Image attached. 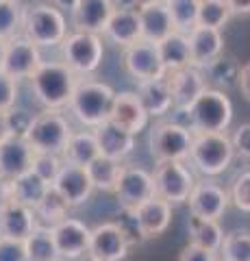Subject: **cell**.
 Segmentation results:
<instances>
[{
    "instance_id": "c3c4849f",
    "label": "cell",
    "mask_w": 250,
    "mask_h": 261,
    "mask_svg": "<svg viewBox=\"0 0 250 261\" xmlns=\"http://www.w3.org/2000/svg\"><path fill=\"white\" fill-rule=\"evenodd\" d=\"M13 202V192H11V181L9 178H0V211L9 207Z\"/></svg>"
},
{
    "instance_id": "30bf717a",
    "label": "cell",
    "mask_w": 250,
    "mask_h": 261,
    "mask_svg": "<svg viewBox=\"0 0 250 261\" xmlns=\"http://www.w3.org/2000/svg\"><path fill=\"white\" fill-rule=\"evenodd\" d=\"M124 68L137 83L165 76V68L161 63L157 44L146 42V39H137L135 44L124 48Z\"/></svg>"
},
{
    "instance_id": "f6af8a7d",
    "label": "cell",
    "mask_w": 250,
    "mask_h": 261,
    "mask_svg": "<svg viewBox=\"0 0 250 261\" xmlns=\"http://www.w3.org/2000/svg\"><path fill=\"white\" fill-rule=\"evenodd\" d=\"M0 261H26V248H24V242L0 238Z\"/></svg>"
},
{
    "instance_id": "8fae6325",
    "label": "cell",
    "mask_w": 250,
    "mask_h": 261,
    "mask_svg": "<svg viewBox=\"0 0 250 261\" xmlns=\"http://www.w3.org/2000/svg\"><path fill=\"white\" fill-rule=\"evenodd\" d=\"M39 65H42V55L31 39H26L24 35H15L7 42L5 61L0 70L7 72L11 79H31Z\"/></svg>"
},
{
    "instance_id": "4fadbf2b",
    "label": "cell",
    "mask_w": 250,
    "mask_h": 261,
    "mask_svg": "<svg viewBox=\"0 0 250 261\" xmlns=\"http://www.w3.org/2000/svg\"><path fill=\"white\" fill-rule=\"evenodd\" d=\"M189 211L191 216H198L203 220H220L224 211L229 209V192L213 181H200L193 185L189 194Z\"/></svg>"
},
{
    "instance_id": "7402d4cb",
    "label": "cell",
    "mask_w": 250,
    "mask_h": 261,
    "mask_svg": "<svg viewBox=\"0 0 250 261\" xmlns=\"http://www.w3.org/2000/svg\"><path fill=\"white\" fill-rule=\"evenodd\" d=\"M102 35L122 48L142 39V24L137 9H114L111 18L104 24Z\"/></svg>"
},
{
    "instance_id": "6f0895ef",
    "label": "cell",
    "mask_w": 250,
    "mask_h": 261,
    "mask_svg": "<svg viewBox=\"0 0 250 261\" xmlns=\"http://www.w3.org/2000/svg\"><path fill=\"white\" fill-rule=\"evenodd\" d=\"M48 3H50V5H54V0H48Z\"/></svg>"
},
{
    "instance_id": "cb8c5ba5",
    "label": "cell",
    "mask_w": 250,
    "mask_h": 261,
    "mask_svg": "<svg viewBox=\"0 0 250 261\" xmlns=\"http://www.w3.org/2000/svg\"><path fill=\"white\" fill-rule=\"evenodd\" d=\"M111 13V0H78V5L72 9V24L76 31L100 35Z\"/></svg>"
},
{
    "instance_id": "b9f144b4",
    "label": "cell",
    "mask_w": 250,
    "mask_h": 261,
    "mask_svg": "<svg viewBox=\"0 0 250 261\" xmlns=\"http://www.w3.org/2000/svg\"><path fill=\"white\" fill-rule=\"evenodd\" d=\"M5 118H7V128H9V137H22V140H26V133L35 118L33 113L24 107L13 105L9 111H5Z\"/></svg>"
},
{
    "instance_id": "f35d334b",
    "label": "cell",
    "mask_w": 250,
    "mask_h": 261,
    "mask_svg": "<svg viewBox=\"0 0 250 261\" xmlns=\"http://www.w3.org/2000/svg\"><path fill=\"white\" fill-rule=\"evenodd\" d=\"M22 11L13 0H0V37L11 39L22 29Z\"/></svg>"
},
{
    "instance_id": "7c38bea8",
    "label": "cell",
    "mask_w": 250,
    "mask_h": 261,
    "mask_svg": "<svg viewBox=\"0 0 250 261\" xmlns=\"http://www.w3.org/2000/svg\"><path fill=\"white\" fill-rule=\"evenodd\" d=\"M116 196L122 209L135 211L140 205H144L155 196L152 174H148L142 168H122V174H120V181L116 187Z\"/></svg>"
},
{
    "instance_id": "f1b7e54d",
    "label": "cell",
    "mask_w": 250,
    "mask_h": 261,
    "mask_svg": "<svg viewBox=\"0 0 250 261\" xmlns=\"http://www.w3.org/2000/svg\"><path fill=\"white\" fill-rule=\"evenodd\" d=\"M157 50L161 57V63H163L165 72H174L181 68H187L191 65V57H189V39L185 33L174 31L170 33L165 39H161L157 44Z\"/></svg>"
},
{
    "instance_id": "d590c367",
    "label": "cell",
    "mask_w": 250,
    "mask_h": 261,
    "mask_svg": "<svg viewBox=\"0 0 250 261\" xmlns=\"http://www.w3.org/2000/svg\"><path fill=\"white\" fill-rule=\"evenodd\" d=\"M170 18L174 22V31L189 33L193 27H198V7L200 0H163Z\"/></svg>"
},
{
    "instance_id": "9a60e30c",
    "label": "cell",
    "mask_w": 250,
    "mask_h": 261,
    "mask_svg": "<svg viewBox=\"0 0 250 261\" xmlns=\"http://www.w3.org/2000/svg\"><path fill=\"white\" fill-rule=\"evenodd\" d=\"M90 235L92 228L85 226L76 218H66L59 224L52 226L54 246L61 259H78L90 248Z\"/></svg>"
},
{
    "instance_id": "836d02e7",
    "label": "cell",
    "mask_w": 250,
    "mask_h": 261,
    "mask_svg": "<svg viewBox=\"0 0 250 261\" xmlns=\"http://www.w3.org/2000/svg\"><path fill=\"white\" fill-rule=\"evenodd\" d=\"M48 185L44 178H39L33 170L24 172L20 176L11 178V192H13V202H20L24 207L35 209V205L44 198V194L48 192Z\"/></svg>"
},
{
    "instance_id": "1f68e13d",
    "label": "cell",
    "mask_w": 250,
    "mask_h": 261,
    "mask_svg": "<svg viewBox=\"0 0 250 261\" xmlns=\"http://www.w3.org/2000/svg\"><path fill=\"white\" fill-rule=\"evenodd\" d=\"M122 161L104 157V154H98L90 166H87V174H90V181L94 185V190L100 192H116L120 174H122Z\"/></svg>"
},
{
    "instance_id": "7dc6e473",
    "label": "cell",
    "mask_w": 250,
    "mask_h": 261,
    "mask_svg": "<svg viewBox=\"0 0 250 261\" xmlns=\"http://www.w3.org/2000/svg\"><path fill=\"white\" fill-rule=\"evenodd\" d=\"M179 261H217V259H215V252H209V250H203L189 244L179 255Z\"/></svg>"
},
{
    "instance_id": "680465c9",
    "label": "cell",
    "mask_w": 250,
    "mask_h": 261,
    "mask_svg": "<svg viewBox=\"0 0 250 261\" xmlns=\"http://www.w3.org/2000/svg\"><path fill=\"white\" fill-rule=\"evenodd\" d=\"M13 3H18V0H13Z\"/></svg>"
},
{
    "instance_id": "4dcf8cb0",
    "label": "cell",
    "mask_w": 250,
    "mask_h": 261,
    "mask_svg": "<svg viewBox=\"0 0 250 261\" xmlns=\"http://www.w3.org/2000/svg\"><path fill=\"white\" fill-rule=\"evenodd\" d=\"M187 231H189L191 246H198L209 252H220L224 231H222V226L217 224V220H203L198 216H191L187 222Z\"/></svg>"
},
{
    "instance_id": "9c48e42d",
    "label": "cell",
    "mask_w": 250,
    "mask_h": 261,
    "mask_svg": "<svg viewBox=\"0 0 250 261\" xmlns=\"http://www.w3.org/2000/svg\"><path fill=\"white\" fill-rule=\"evenodd\" d=\"M152 183H155V196L168 200L170 205L187 202L196 185L193 174L189 172V168L183 166V161H157Z\"/></svg>"
},
{
    "instance_id": "7bdbcfd3",
    "label": "cell",
    "mask_w": 250,
    "mask_h": 261,
    "mask_svg": "<svg viewBox=\"0 0 250 261\" xmlns=\"http://www.w3.org/2000/svg\"><path fill=\"white\" fill-rule=\"evenodd\" d=\"M229 198L239 211L250 214V170L235 176V181L231 185V192H229Z\"/></svg>"
},
{
    "instance_id": "e0dca14e",
    "label": "cell",
    "mask_w": 250,
    "mask_h": 261,
    "mask_svg": "<svg viewBox=\"0 0 250 261\" xmlns=\"http://www.w3.org/2000/svg\"><path fill=\"white\" fill-rule=\"evenodd\" d=\"M109 120L114 122V124H118L120 128L137 135L148 126L150 116L146 113V109H144L140 96L133 92H122V94H116V98H114V107H111Z\"/></svg>"
},
{
    "instance_id": "681fc988",
    "label": "cell",
    "mask_w": 250,
    "mask_h": 261,
    "mask_svg": "<svg viewBox=\"0 0 250 261\" xmlns=\"http://www.w3.org/2000/svg\"><path fill=\"white\" fill-rule=\"evenodd\" d=\"M241 89V94H244V98L250 102V63L246 65H241V72H239V85Z\"/></svg>"
},
{
    "instance_id": "ffe728a7",
    "label": "cell",
    "mask_w": 250,
    "mask_h": 261,
    "mask_svg": "<svg viewBox=\"0 0 250 261\" xmlns=\"http://www.w3.org/2000/svg\"><path fill=\"white\" fill-rule=\"evenodd\" d=\"M94 135H96V142H98V150L104 157L124 161L128 154L135 150V135L124 128H120L111 120L102 122L100 126H96Z\"/></svg>"
},
{
    "instance_id": "9f6ffc18",
    "label": "cell",
    "mask_w": 250,
    "mask_h": 261,
    "mask_svg": "<svg viewBox=\"0 0 250 261\" xmlns=\"http://www.w3.org/2000/svg\"><path fill=\"white\" fill-rule=\"evenodd\" d=\"M155 3H163V0H135L137 7H146V5H155Z\"/></svg>"
},
{
    "instance_id": "ab89813d",
    "label": "cell",
    "mask_w": 250,
    "mask_h": 261,
    "mask_svg": "<svg viewBox=\"0 0 250 261\" xmlns=\"http://www.w3.org/2000/svg\"><path fill=\"white\" fill-rule=\"evenodd\" d=\"M63 166V159L59 157V154H50V152H35L33 157V166H31V170L39 176L44 178V181L48 185L54 183V178H57L59 170Z\"/></svg>"
},
{
    "instance_id": "5b68a950",
    "label": "cell",
    "mask_w": 250,
    "mask_h": 261,
    "mask_svg": "<svg viewBox=\"0 0 250 261\" xmlns=\"http://www.w3.org/2000/svg\"><path fill=\"white\" fill-rule=\"evenodd\" d=\"M235 150L227 133H196L189 148L191 166L205 176H217L231 166Z\"/></svg>"
},
{
    "instance_id": "277c9868",
    "label": "cell",
    "mask_w": 250,
    "mask_h": 261,
    "mask_svg": "<svg viewBox=\"0 0 250 261\" xmlns=\"http://www.w3.org/2000/svg\"><path fill=\"white\" fill-rule=\"evenodd\" d=\"M22 35L37 48L59 46L68 35L66 15L50 3L29 5L22 11Z\"/></svg>"
},
{
    "instance_id": "3957f363",
    "label": "cell",
    "mask_w": 250,
    "mask_h": 261,
    "mask_svg": "<svg viewBox=\"0 0 250 261\" xmlns=\"http://www.w3.org/2000/svg\"><path fill=\"white\" fill-rule=\"evenodd\" d=\"M189 130L196 133H227L233 120V105L227 92L205 87L196 100L187 105Z\"/></svg>"
},
{
    "instance_id": "8d00e7d4",
    "label": "cell",
    "mask_w": 250,
    "mask_h": 261,
    "mask_svg": "<svg viewBox=\"0 0 250 261\" xmlns=\"http://www.w3.org/2000/svg\"><path fill=\"white\" fill-rule=\"evenodd\" d=\"M222 261H250V233L231 231L224 235L220 246Z\"/></svg>"
},
{
    "instance_id": "7a4b0ae2",
    "label": "cell",
    "mask_w": 250,
    "mask_h": 261,
    "mask_svg": "<svg viewBox=\"0 0 250 261\" xmlns=\"http://www.w3.org/2000/svg\"><path fill=\"white\" fill-rule=\"evenodd\" d=\"M114 98H116V92L111 85L102 83V81L83 79L76 83L68 107L83 126L96 128L102 122L109 120L111 107H114Z\"/></svg>"
},
{
    "instance_id": "d6a6232c",
    "label": "cell",
    "mask_w": 250,
    "mask_h": 261,
    "mask_svg": "<svg viewBox=\"0 0 250 261\" xmlns=\"http://www.w3.org/2000/svg\"><path fill=\"white\" fill-rule=\"evenodd\" d=\"M70 209H72V207L68 205V200L63 198V196L50 185V187H48V192L44 194V198L35 205L33 214H35V220H37L39 226L52 228L54 224H59L61 220L68 218Z\"/></svg>"
},
{
    "instance_id": "44dd1931",
    "label": "cell",
    "mask_w": 250,
    "mask_h": 261,
    "mask_svg": "<svg viewBox=\"0 0 250 261\" xmlns=\"http://www.w3.org/2000/svg\"><path fill=\"white\" fill-rule=\"evenodd\" d=\"M168 83L172 89V98L176 107H187L189 102L196 100V96H200V92L207 87L203 70L187 65V68L174 70V72H165Z\"/></svg>"
},
{
    "instance_id": "52a82bcc",
    "label": "cell",
    "mask_w": 250,
    "mask_h": 261,
    "mask_svg": "<svg viewBox=\"0 0 250 261\" xmlns=\"http://www.w3.org/2000/svg\"><path fill=\"white\" fill-rule=\"evenodd\" d=\"M61 46V57L63 63L74 72V74H94L102 63V39L94 33H83L74 31L68 33L66 39L59 44Z\"/></svg>"
},
{
    "instance_id": "f5cc1de1",
    "label": "cell",
    "mask_w": 250,
    "mask_h": 261,
    "mask_svg": "<svg viewBox=\"0 0 250 261\" xmlns=\"http://www.w3.org/2000/svg\"><path fill=\"white\" fill-rule=\"evenodd\" d=\"M78 5V0H54V7H57V9H68V11H72L74 9V7Z\"/></svg>"
},
{
    "instance_id": "603a6c76",
    "label": "cell",
    "mask_w": 250,
    "mask_h": 261,
    "mask_svg": "<svg viewBox=\"0 0 250 261\" xmlns=\"http://www.w3.org/2000/svg\"><path fill=\"white\" fill-rule=\"evenodd\" d=\"M137 96H140L144 109H146L150 118H165L174 107V98H172L170 83H168V76L142 81L137 85Z\"/></svg>"
},
{
    "instance_id": "ee69618b",
    "label": "cell",
    "mask_w": 250,
    "mask_h": 261,
    "mask_svg": "<svg viewBox=\"0 0 250 261\" xmlns=\"http://www.w3.org/2000/svg\"><path fill=\"white\" fill-rule=\"evenodd\" d=\"M18 100V81L0 70V111H9Z\"/></svg>"
},
{
    "instance_id": "ac0fdd59",
    "label": "cell",
    "mask_w": 250,
    "mask_h": 261,
    "mask_svg": "<svg viewBox=\"0 0 250 261\" xmlns=\"http://www.w3.org/2000/svg\"><path fill=\"white\" fill-rule=\"evenodd\" d=\"M35 152L22 137H7L0 142V178H15L29 172Z\"/></svg>"
},
{
    "instance_id": "6da1fadb",
    "label": "cell",
    "mask_w": 250,
    "mask_h": 261,
    "mask_svg": "<svg viewBox=\"0 0 250 261\" xmlns=\"http://www.w3.org/2000/svg\"><path fill=\"white\" fill-rule=\"evenodd\" d=\"M76 83V74L63 61H42V65L31 76L35 98L46 109L54 111L70 105Z\"/></svg>"
},
{
    "instance_id": "bcb514c9",
    "label": "cell",
    "mask_w": 250,
    "mask_h": 261,
    "mask_svg": "<svg viewBox=\"0 0 250 261\" xmlns=\"http://www.w3.org/2000/svg\"><path fill=\"white\" fill-rule=\"evenodd\" d=\"M231 144L235 154H239L241 159H250V122L235 128V133L231 135Z\"/></svg>"
},
{
    "instance_id": "8992f818",
    "label": "cell",
    "mask_w": 250,
    "mask_h": 261,
    "mask_svg": "<svg viewBox=\"0 0 250 261\" xmlns=\"http://www.w3.org/2000/svg\"><path fill=\"white\" fill-rule=\"evenodd\" d=\"M72 133L74 130H72L66 116H61L54 109H46L44 113L33 118V124L26 133V142L33 152H50L61 157Z\"/></svg>"
},
{
    "instance_id": "74e56055",
    "label": "cell",
    "mask_w": 250,
    "mask_h": 261,
    "mask_svg": "<svg viewBox=\"0 0 250 261\" xmlns=\"http://www.w3.org/2000/svg\"><path fill=\"white\" fill-rule=\"evenodd\" d=\"M231 11L227 0H200L198 7V27L222 29L229 22Z\"/></svg>"
},
{
    "instance_id": "83f0119b",
    "label": "cell",
    "mask_w": 250,
    "mask_h": 261,
    "mask_svg": "<svg viewBox=\"0 0 250 261\" xmlns=\"http://www.w3.org/2000/svg\"><path fill=\"white\" fill-rule=\"evenodd\" d=\"M239 72H241V65L237 63L235 57H229L222 53L220 57H215L211 63L205 65L203 76H205L207 87L229 92V89L239 85Z\"/></svg>"
},
{
    "instance_id": "e575fe53",
    "label": "cell",
    "mask_w": 250,
    "mask_h": 261,
    "mask_svg": "<svg viewBox=\"0 0 250 261\" xmlns=\"http://www.w3.org/2000/svg\"><path fill=\"white\" fill-rule=\"evenodd\" d=\"M24 248H26V261H59V252L54 246L52 228L37 226L33 233L24 240Z\"/></svg>"
},
{
    "instance_id": "484cf974",
    "label": "cell",
    "mask_w": 250,
    "mask_h": 261,
    "mask_svg": "<svg viewBox=\"0 0 250 261\" xmlns=\"http://www.w3.org/2000/svg\"><path fill=\"white\" fill-rule=\"evenodd\" d=\"M140 13V24H142V39L152 44H159L165 39L170 33H174V22L170 18L165 3H155L146 7H137Z\"/></svg>"
},
{
    "instance_id": "f907efd6",
    "label": "cell",
    "mask_w": 250,
    "mask_h": 261,
    "mask_svg": "<svg viewBox=\"0 0 250 261\" xmlns=\"http://www.w3.org/2000/svg\"><path fill=\"white\" fill-rule=\"evenodd\" d=\"M231 15H248L250 13V0H227Z\"/></svg>"
},
{
    "instance_id": "4316f807",
    "label": "cell",
    "mask_w": 250,
    "mask_h": 261,
    "mask_svg": "<svg viewBox=\"0 0 250 261\" xmlns=\"http://www.w3.org/2000/svg\"><path fill=\"white\" fill-rule=\"evenodd\" d=\"M135 216L140 220V226L144 231V238H157L170 226L172 220V205L159 196H152L150 200H146L144 205L135 209Z\"/></svg>"
},
{
    "instance_id": "db71d44e",
    "label": "cell",
    "mask_w": 250,
    "mask_h": 261,
    "mask_svg": "<svg viewBox=\"0 0 250 261\" xmlns=\"http://www.w3.org/2000/svg\"><path fill=\"white\" fill-rule=\"evenodd\" d=\"M9 137V128H7V118H5V111H0V142Z\"/></svg>"
},
{
    "instance_id": "5bb4252c",
    "label": "cell",
    "mask_w": 250,
    "mask_h": 261,
    "mask_svg": "<svg viewBox=\"0 0 250 261\" xmlns=\"http://www.w3.org/2000/svg\"><path fill=\"white\" fill-rule=\"evenodd\" d=\"M87 252L92 261H122L128 255V244L116 222H104L92 228Z\"/></svg>"
},
{
    "instance_id": "d4e9b609",
    "label": "cell",
    "mask_w": 250,
    "mask_h": 261,
    "mask_svg": "<svg viewBox=\"0 0 250 261\" xmlns=\"http://www.w3.org/2000/svg\"><path fill=\"white\" fill-rule=\"evenodd\" d=\"M39 224L31 207H24L20 202H11L9 207L0 211V238L20 240L24 242Z\"/></svg>"
},
{
    "instance_id": "ba28073f",
    "label": "cell",
    "mask_w": 250,
    "mask_h": 261,
    "mask_svg": "<svg viewBox=\"0 0 250 261\" xmlns=\"http://www.w3.org/2000/svg\"><path fill=\"white\" fill-rule=\"evenodd\" d=\"M193 133L170 120H161L150 126L148 148L157 161H183L189 157Z\"/></svg>"
},
{
    "instance_id": "11a10c76",
    "label": "cell",
    "mask_w": 250,
    "mask_h": 261,
    "mask_svg": "<svg viewBox=\"0 0 250 261\" xmlns=\"http://www.w3.org/2000/svg\"><path fill=\"white\" fill-rule=\"evenodd\" d=\"M7 42H9V39L0 37V68H3V61H5V53H7Z\"/></svg>"
},
{
    "instance_id": "f546056e",
    "label": "cell",
    "mask_w": 250,
    "mask_h": 261,
    "mask_svg": "<svg viewBox=\"0 0 250 261\" xmlns=\"http://www.w3.org/2000/svg\"><path fill=\"white\" fill-rule=\"evenodd\" d=\"M98 154H100V150H98V142H96L94 130H80V133L70 135L61 159L66 163H74V166L87 168Z\"/></svg>"
},
{
    "instance_id": "60d3db41",
    "label": "cell",
    "mask_w": 250,
    "mask_h": 261,
    "mask_svg": "<svg viewBox=\"0 0 250 261\" xmlns=\"http://www.w3.org/2000/svg\"><path fill=\"white\" fill-rule=\"evenodd\" d=\"M116 224H118L120 231H122L128 248H131V246H140V244L146 242V238H144V231L140 226V220H137V216H135V211L122 209V211H120V216H118V220H116Z\"/></svg>"
},
{
    "instance_id": "d6986e66",
    "label": "cell",
    "mask_w": 250,
    "mask_h": 261,
    "mask_svg": "<svg viewBox=\"0 0 250 261\" xmlns=\"http://www.w3.org/2000/svg\"><path fill=\"white\" fill-rule=\"evenodd\" d=\"M189 57L193 68L203 70L207 63H211L215 57H220L224 50V39L220 29H207V27H193L189 31Z\"/></svg>"
},
{
    "instance_id": "816d5d0a",
    "label": "cell",
    "mask_w": 250,
    "mask_h": 261,
    "mask_svg": "<svg viewBox=\"0 0 250 261\" xmlns=\"http://www.w3.org/2000/svg\"><path fill=\"white\" fill-rule=\"evenodd\" d=\"M111 7L114 9H137L135 0H111Z\"/></svg>"
},
{
    "instance_id": "2e32d148",
    "label": "cell",
    "mask_w": 250,
    "mask_h": 261,
    "mask_svg": "<svg viewBox=\"0 0 250 261\" xmlns=\"http://www.w3.org/2000/svg\"><path fill=\"white\" fill-rule=\"evenodd\" d=\"M52 187L68 200L70 207L85 205L87 198H90L94 192V185L90 181L87 170L83 166H74V163H66V161H63Z\"/></svg>"
}]
</instances>
